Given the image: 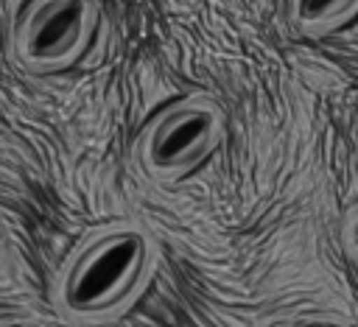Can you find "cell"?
I'll return each instance as SVG.
<instances>
[{"label": "cell", "instance_id": "4", "mask_svg": "<svg viewBox=\"0 0 358 327\" xmlns=\"http://www.w3.org/2000/svg\"><path fill=\"white\" fill-rule=\"evenodd\" d=\"M358 14V0H288V17L305 36H324Z\"/></svg>", "mask_w": 358, "mask_h": 327}, {"label": "cell", "instance_id": "1", "mask_svg": "<svg viewBox=\"0 0 358 327\" xmlns=\"http://www.w3.org/2000/svg\"><path fill=\"white\" fill-rule=\"evenodd\" d=\"M151 266V238L134 226H109L73 254L56 282V305L76 321H95L126 307Z\"/></svg>", "mask_w": 358, "mask_h": 327}, {"label": "cell", "instance_id": "5", "mask_svg": "<svg viewBox=\"0 0 358 327\" xmlns=\"http://www.w3.org/2000/svg\"><path fill=\"white\" fill-rule=\"evenodd\" d=\"M341 240H344L347 252H350L352 257H358V204L347 212V218H344V224H341Z\"/></svg>", "mask_w": 358, "mask_h": 327}, {"label": "cell", "instance_id": "2", "mask_svg": "<svg viewBox=\"0 0 358 327\" xmlns=\"http://www.w3.org/2000/svg\"><path fill=\"white\" fill-rule=\"evenodd\" d=\"M224 115L207 95H187L159 109L140 131L137 157L148 176L171 182L201 165L221 143Z\"/></svg>", "mask_w": 358, "mask_h": 327}, {"label": "cell", "instance_id": "3", "mask_svg": "<svg viewBox=\"0 0 358 327\" xmlns=\"http://www.w3.org/2000/svg\"><path fill=\"white\" fill-rule=\"evenodd\" d=\"M98 22V0H28L11 36L14 56L34 73L64 70L87 50Z\"/></svg>", "mask_w": 358, "mask_h": 327}]
</instances>
